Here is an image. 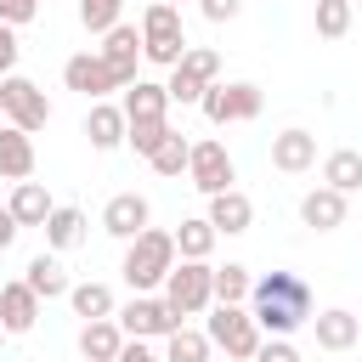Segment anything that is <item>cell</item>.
<instances>
[{
  "label": "cell",
  "mask_w": 362,
  "mask_h": 362,
  "mask_svg": "<svg viewBox=\"0 0 362 362\" xmlns=\"http://www.w3.org/2000/svg\"><path fill=\"white\" fill-rule=\"evenodd\" d=\"M187 158H192V141H187L181 130H170V136L147 153V164H153L158 175H181V170H187Z\"/></svg>",
  "instance_id": "cell-30"
},
{
  "label": "cell",
  "mask_w": 362,
  "mask_h": 362,
  "mask_svg": "<svg viewBox=\"0 0 362 362\" xmlns=\"http://www.w3.org/2000/svg\"><path fill=\"white\" fill-rule=\"evenodd\" d=\"M221 79V57L209 51V45H187V57L170 68V79H164V90H170V102H181V107H192V102H204V90Z\"/></svg>",
  "instance_id": "cell-7"
},
{
  "label": "cell",
  "mask_w": 362,
  "mask_h": 362,
  "mask_svg": "<svg viewBox=\"0 0 362 362\" xmlns=\"http://www.w3.org/2000/svg\"><path fill=\"white\" fill-rule=\"evenodd\" d=\"M124 130H130L124 107H113V102H90V113H85V136H90V147H96V153L124 147Z\"/></svg>",
  "instance_id": "cell-17"
},
{
  "label": "cell",
  "mask_w": 362,
  "mask_h": 362,
  "mask_svg": "<svg viewBox=\"0 0 362 362\" xmlns=\"http://www.w3.org/2000/svg\"><path fill=\"white\" fill-rule=\"evenodd\" d=\"M260 102H266V96H260V85H249V79L221 85V79H215V85L204 90V102H198V107H204V119H209V124H249V119H260Z\"/></svg>",
  "instance_id": "cell-8"
},
{
  "label": "cell",
  "mask_w": 362,
  "mask_h": 362,
  "mask_svg": "<svg viewBox=\"0 0 362 362\" xmlns=\"http://www.w3.org/2000/svg\"><path fill=\"white\" fill-rule=\"evenodd\" d=\"M226 362H255V356H226Z\"/></svg>",
  "instance_id": "cell-41"
},
{
  "label": "cell",
  "mask_w": 362,
  "mask_h": 362,
  "mask_svg": "<svg viewBox=\"0 0 362 362\" xmlns=\"http://www.w3.org/2000/svg\"><path fill=\"white\" fill-rule=\"evenodd\" d=\"M113 362H164V356H158V351H153L147 339H124V351H119Z\"/></svg>",
  "instance_id": "cell-39"
},
{
  "label": "cell",
  "mask_w": 362,
  "mask_h": 362,
  "mask_svg": "<svg viewBox=\"0 0 362 362\" xmlns=\"http://www.w3.org/2000/svg\"><path fill=\"white\" fill-rule=\"evenodd\" d=\"M351 0H317V34L322 40H345L351 34Z\"/></svg>",
  "instance_id": "cell-32"
},
{
  "label": "cell",
  "mask_w": 362,
  "mask_h": 362,
  "mask_svg": "<svg viewBox=\"0 0 362 362\" xmlns=\"http://www.w3.org/2000/svg\"><path fill=\"white\" fill-rule=\"evenodd\" d=\"M113 317H119V328H124L130 339H170V334L187 322V317L164 300V294H130Z\"/></svg>",
  "instance_id": "cell-4"
},
{
  "label": "cell",
  "mask_w": 362,
  "mask_h": 362,
  "mask_svg": "<svg viewBox=\"0 0 362 362\" xmlns=\"http://www.w3.org/2000/svg\"><path fill=\"white\" fill-rule=\"evenodd\" d=\"M147 221H153V204H147L141 192H113V198L102 204V232L119 238V243H130L136 232H147Z\"/></svg>",
  "instance_id": "cell-12"
},
{
  "label": "cell",
  "mask_w": 362,
  "mask_h": 362,
  "mask_svg": "<svg viewBox=\"0 0 362 362\" xmlns=\"http://www.w3.org/2000/svg\"><path fill=\"white\" fill-rule=\"evenodd\" d=\"M17 232H23V226H17V215H11V204H0V255H6L11 243H17Z\"/></svg>",
  "instance_id": "cell-40"
},
{
  "label": "cell",
  "mask_w": 362,
  "mask_h": 362,
  "mask_svg": "<svg viewBox=\"0 0 362 362\" xmlns=\"http://www.w3.org/2000/svg\"><path fill=\"white\" fill-rule=\"evenodd\" d=\"M0 175L6 181H28L34 175V136L17 124H0Z\"/></svg>",
  "instance_id": "cell-22"
},
{
  "label": "cell",
  "mask_w": 362,
  "mask_h": 362,
  "mask_svg": "<svg viewBox=\"0 0 362 362\" xmlns=\"http://www.w3.org/2000/svg\"><path fill=\"white\" fill-rule=\"evenodd\" d=\"M0 322H6V334H28V328L40 322V294H34L23 277L0 288Z\"/></svg>",
  "instance_id": "cell-20"
},
{
  "label": "cell",
  "mask_w": 362,
  "mask_h": 362,
  "mask_svg": "<svg viewBox=\"0 0 362 362\" xmlns=\"http://www.w3.org/2000/svg\"><path fill=\"white\" fill-rule=\"evenodd\" d=\"M249 311L266 334H294L300 322H311V283L300 272H266L249 288Z\"/></svg>",
  "instance_id": "cell-1"
},
{
  "label": "cell",
  "mask_w": 362,
  "mask_h": 362,
  "mask_svg": "<svg viewBox=\"0 0 362 362\" xmlns=\"http://www.w3.org/2000/svg\"><path fill=\"white\" fill-rule=\"evenodd\" d=\"M322 181L339 187V192H356V187H362V153H356V147H334V153L322 158Z\"/></svg>",
  "instance_id": "cell-28"
},
{
  "label": "cell",
  "mask_w": 362,
  "mask_h": 362,
  "mask_svg": "<svg viewBox=\"0 0 362 362\" xmlns=\"http://www.w3.org/2000/svg\"><path fill=\"white\" fill-rule=\"evenodd\" d=\"M79 23L90 34H107V28L124 23V0H79Z\"/></svg>",
  "instance_id": "cell-33"
},
{
  "label": "cell",
  "mask_w": 362,
  "mask_h": 362,
  "mask_svg": "<svg viewBox=\"0 0 362 362\" xmlns=\"http://www.w3.org/2000/svg\"><path fill=\"white\" fill-rule=\"evenodd\" d=\"M204 334H209V345L226 351V356H255L260 339H266V328L255 322V311H243V305H221V300H215Z\"/></svg>",
  "instance_id": "cell-5"
},
{
  "label": "cell",
  "mask_w": 362,
  "mask_h": 362,
  "mask_svg": "<svg viewBox=\"0 0 362 362\" xmlns=\"http://www.w3.org/2000/svg\"><path fill=\"white\" fill-rule=\"evenodd\" d=\"M62 85H68V90H79V96H90V102H102V96L124 90L102 51H79V57H68V62H62Z\"/></svg>",
  "instance_id": "cell-11"
},
{
  "label": "cell",
  "mask_w": 362,
  "mask_h": 362,
  "mask_svg": "<svg viewBox=\"0 0 362 362\" xmlns=\"http://www.w3.org/2000/svg\"><path fill=\"white\" fill-rule=\"evenodd\" d=\"M164 300L181 317H198L215 305V266L209 260H175V272L164 277Z\"/></svg>",
  "instance_id": "cell-6"
},
{
  "label": "cell",
  "mask_w": 362,
  "mask_h": 362,
  "mask_svg": "<svg viewBox=\"0 0 362 362\" xmlns=\"http://www.w3.org/2000/svg\"><path fill=\"white\" fill-rule=\"evenodd\" d=\"M0 113H6V124L28 130V136L51 124V102H45V90H40L34 79H23V74H6V79H0Z\"/></svg>",
  "instance_id": "cell-9"
},
{
  "label": "cell",
  "mask_w": 362,
  "mask_h": 362,
  "mask_svg": "<svg viewBox=\"0 0 362 362\" xmlns=\"http://www.w3.org/2000/svg\"><path fill=\"white\" fill-rule=\"evenodd\" d=\"M356 345H362V339H356Z\"/></svg>",
  "instance_id": "cell-45"
},
{
  "label": "cell",
  "mask_w": 362,
  "mask_h": 362,
  "mask_svg": "<svg viewBox=\"0 0 362 362\" xmlns=\"http://www.w3.org/2000/svg\"><path fill=\"white\" fill-rule=\"evenodd\" d=\"M249 266H238V260H226V266H215V300L221 305H243L249 300Z\"/></svg>",
  "instance_id": "cell-31"
},
{
  "label": "cell",
  "mask_w": 362,
  "mask_h": 362,
  "mask_svg": "<svg viewBox=\"0 0 362 362\" xmlns=\"http://www.w3.org/2000/svg\"><path fill=\"white\" fill-rule=\"evenodd\" d=\"M164 136H170V119H141V124H130V130H124V147H136V153L147 158Z\"/></svg>",
  "instance_id": "cell-34"
},
{
  "label": "cell",
  "mask_w": 362,
  "mask_h": 362,
  "mask_svg": "<svg viewBox=\"0 0 362 362\" xmlns=\"http://www.w3.org/2000/svg\"><path fill=\"white\" fill-rule=\"evenodd\" d=\"M124 119L130 124H141V119H170V90L158 85V79H136V85H124Z\"/></svg>",
  "instance_id": "cell-21"
},
{
  "label": "cell",
  "mask_w": 362,
  "mask_h": 362,
  "mask_svg": "<svg viewBox=\"0 0 362 362\" xmlns=\"http://www.w3.org/2000/svg\"><path fill=\"white\" fill-rule=\"evenodd\" d=\"M209 226H215V232H226V238L249 232V226H255V204H249V192H238V187L215 192V198H209Z\"/></svg>",
  "instance_id": "cell-18"
},
{
  "label": "cell",
  "mask_w": 362,
  "mask_h": 362,
  "mask_svg": "<svg viewBox=\"0 0 362 362\" xmlns=\"http://www.w3.org/2000/svg\"><path fill=\"white\" fill-rule=\"evenodd\" d=\"M68 305H74V317H85V322H96V317H113V311H119V300H113V288H107V283H74V288H68Z\"/></svg>",
  "instance_id": "cell-27"
},
{
  "label": "cell",
  "mask_w": 362,
  "mask_h": 362,
  "mask_svg": "<svg viewBox=\"0 0 362 362\" xmlns=\"http://www.w3.org/2000/svg\"><path fill=\"white\" fill-rule=\"evenodd\" d=\"M23 283L40 294V300H57V294H68L74 283H68V272H62V260H57V249L51 255H34L28 266H23Z\"/></svg>",
  "instance_id": "cell-25"
},
{
  "label": "cell",
  "mask_w": 362,
  "mask_h": 362,
  "mask_svg": "<svg viewBox=\"0 0 362 362\" xmlns=\"http://www.w3.org/2000/svg\"><path fill=\"white\" fill-rule=\"evenodd\" d=\"M170 6H181V0H170Z\"/></svg>",
  "instance_id": "cell-43"
},
{
  "label": "cell",
  "mask_w": 362,
  "mask_h": 362,
  "mask_svg": "<svg viewBox=\"0 0 362 362\" xmlns=\"http://www.w3.org/2000/svg\"><path fill=\"white\" fill-rule=\"evenodd\" d=\"M215 226H209V215H187L181 226H175V249H181V260H209V249H215Z\"/></svg>",
  "instance_id": "cell-26"
},
{
  "label": "cell",
  "mask_w": 362,
  "mask_h": 362,
  "mask_svg": "<svg viewBox=\"0 0 362 362\" xmlns=\"http://www.w3.org/2000/svg\"><path fill=\"white\" fill-rule=\"evenodd\" d=\"M255 362H305V356L288 345V334H266L260 351H255Z\"/></svg>",
  "instance_id": "cell-35"
},
{
  "label": "cell",
  "mask_w": 362,
  "mask_h": 362,
  "mask_svg": "<svg viewBox=\"0 0 362 362\" xmlns=\"http://www.w3.org/2000/svg\"><path fill=\"white\" fill-rule=\"evenodd\" d=\"M34 17H40V0H0V23L23 28V23H34Z\"/></svg>",
  "instance_id": "cell-37"
},
{
  "label": "cell",
  "mask_w": 362,
  "mask_h": 362,
  "mask_svg": "<svg viewBox=\"0 0 362 362\" xmlns=\"http://www.w3.org/2000/svg\"><path fill=\"white\" fill-rule=\"evenodd\" d=\"M17 57H23L17 28H11V23H0V79H6V74H17Z\"/></svg>",
  "instance_id": "cell-36"
},
{
  "label": "cell",
  "mask_w": 362,
  "mask_h": 362,
  "mask_svg": "<svg viewBox=\"0 0 362 362\" xmlns=\"http://www.w3.org/2000/svg\"><path fill=\"white\" fill-rule=\"evenodd\" d=\"M198 11H204L209 23H232V17L243 11V0H198Z\"/></svg>",
  "instance_id": "cell-38"
},
{
  "label": "cell",
  "mask_w": 362,
  "mask_h": 362,
  "mask_svg": "<svg viewBox=\"0 0 362 362\" xmlns=\"http://www.w3.org/2000/svg\"><path fill=\"white\" fill-rule=\"evenodd\" d=\"M209 351H215L209 334H204V328H187V322L164 339V362H209Z\"/></svg>",
  "instance_id": "cell-29"
},
{
  "label": "cell",
  "mask_w": 362,
  "mask_h": 362,
  "mask_svg": "<svg viewBox=\"0 0 362 362\" xmlns=\"http://www.w3.org/2000/svg\"><path fill=\"white\" fill-rule=\"evenodd\" d=\"M187 175H192V187H198L204 198H215V192H226V187L238 181V170H232V153H226V141H215V136H204V141H192V158H187Z\"/></svg>",
  "instance_id": "cell-10"
},
{
  "label": "cell",
  "mask_w": 362,
  "mask_h": 362,
  "mask_svg": "<svg viewBox=\"0 0 362 362\" xmlns=\"http://www.w3.org/2000/svg\"><path fill=\"white\" fill-rule=\"evenodd\" d=\"M141 57L158 62V68H175L187 57V28H181V6L170 0H153L141 11Z\"/></svg>",
  "instance_id": "cell-3"
},
{
  "label": "cell",
  "mask_w": 362,
  "mask_h": 362,
  "mask_svg": "<svg viewBox=\"0 0 362 362\" xmlns=\"http://www.w3.org/2000/svg\"><path fill=\"white\" fill-rule=\"evenodd\" d=\"M311 334H317V351H351L362 339V317L356 311H317L311 317Z\"/></svg>",
  "instance_id": "cell-16"
},
{
  "label": "cell",
  "mask_w": 362,
  "mask_h": 362,
  "mask_svg": "<svg viewBox=\"0 0 362 362\" xmlns=\"http://www.w3.org/2000/svg\"><path fill=\"white\" fill-rule=\"evenodd\" d=\"M0 339H6V322H0Z\"/></svg>",
  "instance_id": "cell-42"
},
{
  "label": "cell",
  "mask_w": 362,
  "mask_h": 362,
  "mask_svg": "<svg viewBox=\"0 0 362 362\" xmlns=\"http://www.w3.org/2000/svg\"><path fill=\"white\" fill-rule=\"evenodd\" d=\"M351 6H356V0H351Z\"/></svg>",
  "instance_id": "cell-44"
},
{
  "label": "cell",
  "mask_w": 362,
  "mask_h": 362,
  "mask_svg": "<svg viewBox=\"0 0 362 362\" xmlns=\"http://www.w3.org/2000/svg\"><path fill=\"white\" fill-rule=\"evenodd\" d=\"M124 328H119V317H96V322H85L79 328V356L85 362H113L119 351H124Z\"/></svg>",
  "instance_id": "cell-19"
},
{
  "label": "cell",
  "mask_w": 362,
  "mask_h": 362,
  "mask_svg": "<svg viewBox=\"0 0 362 362\" xmlns=\"http://www.w3.org/2000/svg\"><path fill=\"white\" fill-rule=\"evenodd\" d=\"M40 232H45V249H57V255H62V249H79V243H85V209L57 204V209H51V221H45Z\"/></svg>",
  "instance_id": "cell-24"
},
{
  "label": "cell",
  "mask_w": 362,
  "mask_h": 362,
  "mask_svg": "<svg viewBox=\"0 0 362 362\" xmlns=\"http://www.w3.org/2000/svg\"><path fill=\"white\" fill-rule=\"evenodd\" d=\"M96 51H102V57H107V68L119 74V85H136V62H141V28H136V23L107 28Z\"/></svg>",
  "instance_id": "cell-13"
},
{
  "label": "cell",
  "mask_w": 362,
  "mask_h": 362,
  "mask_svg": "<svg viewBox=\"0 0 362 362\" xmlns=\"http://www.w3.org/2000/svg\"><path fill=\"white\" fill-rule=\"evenodd\" d=\"M6 204H11L17 226H45V221H51V209H57V204H51V192H45L40 181H17Z\"/></svg>",
  "instance_id": "cell-23"
},
{
  "label": "cell",
  "mask_w": 362,
  "mask_h": 362,
  "mask_svg": "<svg viewBox=\"0 0 362 362\" xmlns=\"http://www.w3.org/2000/svg\"><path fill=\"white\" fill-rule=\"evenodd\" d=\"M300 221L311 226V232H334V226H345V192L339 187H311L305 198H300Z\"/></svg>",
  "instance_id": "cell-15"
},
{
  "label": "cell",
  "mask_w": 362,
  "mask_h": 362,
  "mask_svg": "<svg viewBox=\"0 0 362 362\" xmlns=\"http://www.w3.org/2000/svg\"><path fill=\"white\" fill-rule=\"evenodd\" d=\"M311 164H317V136H311V130L288 124V130L272 136V170H283V175H305Z\"/></svg>",
  "instance_id": "cell-14"
},
{
  "label": "cell",
  "mask_w": 362,
  "mask_h": 362,
  "mask_svg": "<svg viewBox=\"0 0 362 362\" xmlns=\"http://www.w3.org/2000/svg\"><path fill=\"white\" fill-rule=\"evenodd\" d=\"M175 260H181V249H175V232H158V226H147V232H136L130 243H124V283H130V294H153V288H164V277L175 272Z\"/></svg>",
  "instance_id": "cell-2"
}]
</instances>
